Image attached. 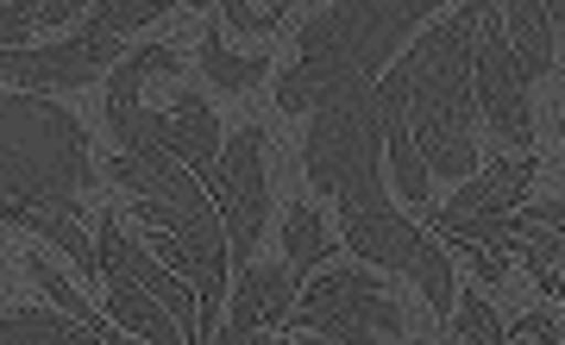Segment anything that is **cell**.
<instances>
[{"label": "cell", "mask_w": 565, "mask_h": 345, "mask_svg": "<svg viewBox=\"0 0 565 345\" xmlns=\"http://www.w3.org/2000/svg\"><path fill=\"white\" fill-rule=\"evenodd\" d=\"M446 0H327L321 13L296 32V63L277 82L282 114H315L327 95L377 82L403 57L415 25L434 20Z\"/></svg>", "instance_id": "1"}, {"label": "cell", "mask_w": 565, "mask_h": 345, "mask_svg": "<svg viewBox=\"0 0 565 345\" xmlns=\"http://www.w3.org/2000/svg\"><path fill=\"white\" fill-rule=\"evenodd\" d=\"M497 0H465L459 13L434 20L427 32H415V76H408V126H415V144H422L427 176H446V183H465L478 170V76H471V57H478V25Z\"/></svg>", "instance_id": "2"}, {"label": "cell", "mask_w": 565, "mask_h": 345, "mask_svg": "<svg viewBox=\"0 0 565 345\" xmlns=\"http://www.w3.org/2000/svg\"><path fill=\"white\" fill-rule=\"evenodd\" d=\"M82 188H95L82 120L32 88H0V220L13 226L20 207H76Z\"/></svg>", "instance_id": "3"}, {"label": "cell", "mask_w": 565, "mask_h": 345, "mask_svg": "<svg viewBox=\"0 0 565 345\" xmlns=\"http://www.w3.org/2000/svg\"><path fill=\"white\" fill-rule=\"evenodd\" d=\"M302 170L315 195H333L340 207H377L384 195V95L377 82L340 88L315 107L302 139Z\"/></svg>", "instance_id": "4"}, {"label": "cell", "mask_w": 565, "mask_h": 345, "mask_svg": "<svg viewBox=\"0 0 565 345\" xmlns=\"http://www.w3.org/2000/svg\"><path fill=\"white\" fill-rule=\"evenodd\" d=\"M345 214V251H359L364 265L377 270H403V277H415L427 295V308L434 314H452V258L440 251V239H434V226H415L408 214H396L390 202L377 207H340Z\"/></svg>", "instance_id": "5"}, {"label": "cell", "mask_w": 565, "mask_h": 345, "mask_svg": "<svg viewBox=\"0 0 565 345\" xmlns=\"http://www.w3.org/2000/svg\"><path fill=\"white\" fill-rule=\"evenodd\" d=\"M289 333H315L333 345H364V339H403V314L384 295L371 270H327L321 283L296 295L289 308Z\"/></svg>", "instance_id": "6"}, {"label": "cell", "mask_w": 565, "mask_h": 345, "mask_svg": "<svg viewBox=\"0 0 565 345\" xmlns=\"http://www.w3.org/2000/svg\"><path fill=\"white\" fill-rule=\"evenodd\" d=\"M471 76H478V107H484L490 132L509 144V151H534V76L515 57V39L503 25V0L484 13L478 25V57H471Z\"/></svg>", "instance_id": "7"}, {"label": "cell", "mask_w": 565, "mask_h": 345, "mask_svg": "<svg viewBox=\"0 0 565 345\" xmlns=\"http://www.w3.org/2000/svg\"><path fill=\"white\" fill-rule=\"evenodd\" d=\"M264 126H239L233 139L221 144V170H214V195H221V220H226V245H233V265H252L264 245V214H270V195H264Z\"/></svg>", "instance_id": "8"}, {"label": "cell", "mask_w": 565, "mask_h": 345, "mask_svg": "<svg viewBox=\"0 0 565 345\" xmlns=\"http://www.w3.org/2000/svg\"><path fill=\"white\" fill-rule=\"evenodd\" d=\"M120 39L114 32H70L57 44H13L0 51V82L7 88H32V95H51V88H82V82L107 76L120 63Z\"/></svg>", "instance_id": "9"}, {"label": "cell", "mask_w": 565, "mask_h": 345, "mask_svg": "<svg viewBox=\"0 0 565 345\" xmlns=\"http://www.w3.org/2000/svg\"><path fill=\"white\" fill-rule=\"evenodd\" d=\"M95 251H102V277H114V270H120V277H132V283L151 289V295L177 314L189 339H202V302H195V289L182 283L163 258H151V251H145V245L132 239L114 214H102V226H95Z\"/></svg>", "instance_id": "10"}, {"label": "cell", "mask_w": 565, "mask_h": 345, "mask_svg": "<svg viewBox=\"0 0 565 345\" xmlns=\"http://www.w3.org/2000/svg\"><path fill=\"white\" fill-rule=\"evenodd\" d=\"M296 289H302V277L289 265H245L233 295H226V314H221L214 339L245 345V339H258V333H270V326H282L289 308H296Z\"/></svg>", "instance_id": "11"}, {"label": "cell", "mask_w": 565, "mask_h": 345, "mask_svg": "<svg viewBox=\"0 0 565 345\" xmlns=\"http://www.w3.org/2000/svg\"><path fill=\"white\" fill-rule=\"evenodd\" d=\"M534 151H515V158H497L490 170H471L459 188H452V202H440L427 214L434 220H465V214H515V202H527V183H534Z\"/></svg>", "instance_id": "12"}, {"label": "cell", "mask_w": 565, "mask_h": 345, "mask_svg": "<svg viewBox=\"0 0 565 345\" xmlns=\"http://www.w3.org/2000/svg\"><path fill=\"white\" fill-rule=\"evenodd\" d=\"M170 151H177L202 183H214V170H221V126H214L207 95H195V88H182L177 107H170Z\"/></svg>", "instance_id": "13"}, {"label": "cell", "mask_w": 565, "mask_h": 345, "mask_svg": "<svg viewBox=\"0 0 565 345\" xmlns=\"http://www.w3.org/2000/svg\"><path fill=\"white\" fill-rule=\"evenodd\" d=\"M107 321L126 326V333H139V339L151 345H189V333H182V321L170 314V308L151 295V289H139L132 277H107Z\"/></svg>", "instance_id": "14"}, {"label": "cell", "mask_w": 565, "mask_h": 345, "mask_svg": "<svg viewBox=\"0 0 565 345\" xmlns=\"http://www.w3.org/2000/svg\"><path fill=\"white\" fill-rule=\"evenodd\" d=\"M503 25L509 39H515V57H522V69L534 82L553 69V13H546V0H503Z\"/></svg>", "instance_id": "15"}, {"label": "cell", "mask_w": 565, "mask_h": 345, "mask_svg": "<svg viewBox=\"0 0 565 345\" xmlns=\"http://www.w3.org/2000/svg\"><path fill=\"white\" fill-rule=\"evenodd\" d=\"M182 69V51L170 44H139V51H126L114 69H107V114H120V107H139V88L151 76H177Z\"/></svg>", "instance_id": "16"}, {"label": "cell", "mask_w": 565, "mask_h": 345, "mask_svg": "<svg viewBox=\"0 0 565 345\" xmlns=\"http://www.w3.org/2000/svg\"><path fill=\"white\" fill-rule=\"evenodd\" d=\"M195 63H202V76L221 88V95H245V88H258L264 76H270V63H264V51H226V39L207 25L202 44H195Z\"/></svg>", "instance_id": "17"}, {"label": "cell", "mask_w": 565, "mask_h": 345, "mask_svg": "<svg viewBox=\"0 0 565 345\" xmlns=\"http://www.w3.org/2000/svg\"><path fill=\"white\" fill-rule=\"evenodd\" d=\"M63 339H95V333L63 308H7L0 314V345H63Z\"/></svg>", "instance_id": "18"}, {"label": "cell", "mask_w": 565, "mask_h": 345, "mask_svg": "<svg viewBox=\"0 0 565 345\" xmlns=\"http://www.w3.org/2000/svg\"><path fill=\"white\" fill-rule=\"evenodd\" d=\"M282 251H289V270H296L302 283L327 258V226H321V214H315L308 202H296L289 214H282Z\"/></svg>", "instance_id": "19"}, {"label": "cell", "mask_w": 565, "mask_h": 345, "mask_svg": "<svg viewBox=\"0 0 565 345\" xmlns=\"http://www.w3.org/2000/svg\"><path fill=\"white\" fill-rule=\"evenodd\" d=\"M25 277H32V283H39V289H44V302H51V308H63V314H76V321H82V326H88V333H95V339H114V321H102V314H95V308L82 302L76 289L63 283L57 270L44 265L39 251H25Z\"/></svg>", "instance_id": "20"}, {"label": "cell", "mask_w": 565, "mask_h": 345, "mask_svg": "<svg viewBox=\"0 0 565 345\" xmlns=\"http://www.w3.org/2000/svg\"><path fill=\"white\" fill-rule=\"evenodd\" d=\"M163 7L170 0H95V13H88V32H114V39H126V32H139V25L163 20Z\"/></svg>", "instance_id": "21"}, {"label": "cell", "mask_w": 565, "mask_h": 345, "mask_svg": "<svg viewBox=\"0 0 565 345\" xmlns=\"http://www.w3.org/2000/svg\"><path fill=\"white\" fill-rule=\"evenodd\" d=\"M434 233L452 245H515V214H465V220H434Z\"/></svg>", "instance_id": "22"}, {"label": "cell", "mask_w": 565, "mask_h": 345, "mask_svg": "<svg viewBox=\"0 0 565 345\" xmlns=\"http://www.w3.org/2000/svg\"><path fill=\"white\" fill-rule=\"evenodd\" d=\"M452 339H471V345H503V339H509V326L497 321V314H490L484 295H471V289H465V308L452 314Z\"/></svg>", "instance_id": "23"}, {"label": "cell", "mask_w": 565, "mask_h": 345, "mask_svg": "<svg viewBox=\"0 0 565 345\" xmlns=\"http://www.w3.org/2000/svg\"><path fill=\"white\" fill-rule=\"evenodd\" d=\"M39 7L44 0H0V51L32 44V32H39Z\"/></svg>", "instance_id": "24"}, {"label": "cell", "mask_w": 565, "mask_h": 345, "mask_svg": "<svg viewBox=\"0 0 565 345\" xmlns=\"http://www.w3.org/2000/svg\"><path fill=\"white\" fill-rule=\"evenodd\" d=\"M189 7H221L226 25H239V32H270V13H258V7H245V0H189Z\"/></svg>", "instance_id": "25"}, {"label": "cell", "mask_w": 565, "mask_h": 345, "mask_svg": "<svg viewBox=\"0 0 565 345\" xmlns=\"http://www.w3.org/2000/svg\"><path fill=\"white\" fill-rule=\"evenodd\" d=\"M88 13H95V0H44L39 7V25H76V20H88Z\"/></svg>", "instance_id": "26"}, {"label": "cell", "mask_w": 565, "mask_h": 345, "mask_svg": "<svg viewBox=\"0 0 565 345\" xmlns=\"http://www.w3.org/2000/svg\"><path fill=\"white\" fill-rule=\"evenodd\" d=\"M509 339H546V345H559V339H565V326L553 321V314H522V321L509 326Z\"/></svg>", "instance_id": "27"}, {"label": "cell", "mask_w": 565, "mask_h": 345, "mask_svg": "<svg viewBox=\"0 0 565 345\" xmlns=\"http://www.w3.org/2000/svg\"><path fill=\"white\" fill-rule=\"evenodd\" d=\"M471 270H478L484 283H503V277H509V258H503V245H471Z\"/></svg>", "instance_id": "28"}, {"label": "cell", "mask_w": 565, "mask_h": 345, "mask_svg": "<svg viewBox=\"0 0 565 345\" xmlns=\"http://www.w3.org/2000/svg\"><path fill=\"white\" fill-rule=\"evenodd\" d=\"M522 214H527V220H541V226H553V233H565V195H559V202H527Z\"/></svg>", "instance_id": "29"}, {"label": "cell", "mask_w": 565, "mask_h": 345, "mask_svg": "<svg viewBox=\"0 0 565 345\" xmlns=\"http://www.w3.org/2000/svg\"><path fill=\"white\" fill-rule=\"evenodd\" d=\"M559 139H565V107H559Z\"/></svg>", "instance_id": "30"}]
</instances>
